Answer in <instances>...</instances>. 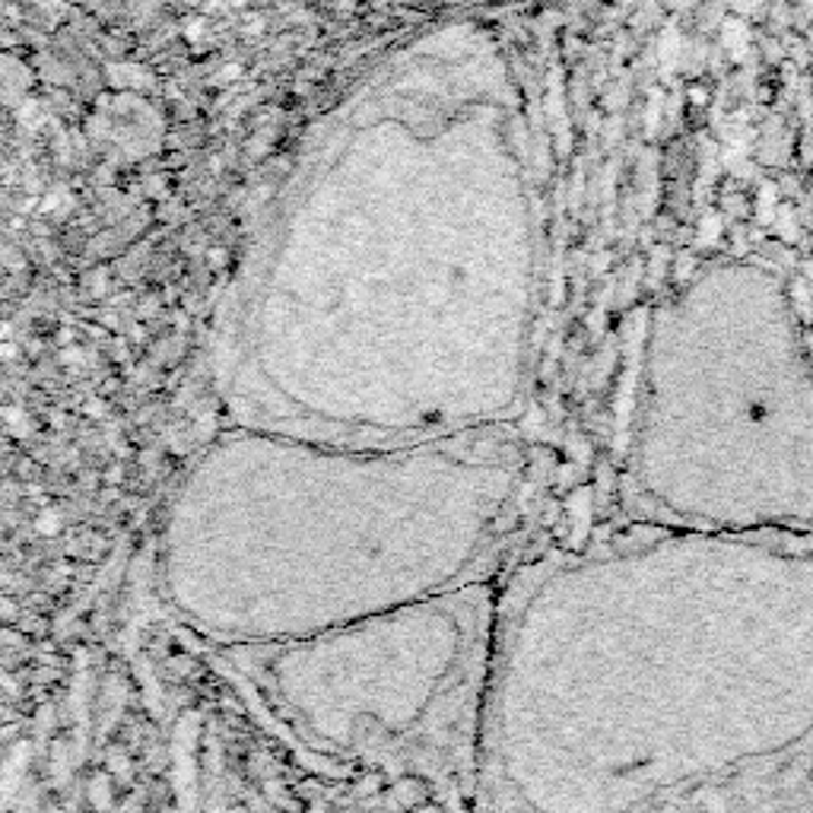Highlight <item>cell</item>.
I'll return each mask as SVG.
<instances>
[{
    "label": "cell",
    "instance_id": "obj_1",
    "mask_svg": "<svg viewBox=\"0 0 813 813\" xmlns=\"http://www.w3.org/2000/svg\"><path fill=\"white\" fill-rule=\"evenodd\" d=\"M528 464L508 426L407 445L229 426L166 508L162 601L214 648H245L484 585Z\"/></svg>",
    "mask_w": 813,
    "mask_h": 813
},
{
    "label": "cell",
    "instance_id": "obj_2",
    "mask_svg": "<svg viewBox=\"0 0 813 813\" xmlns=\"http://www.w3.org/2000/svg\"><path fill=\"white\" fill-rule=\"evenodd\" d=\"M496 597L486 585L270 645L222 648L251 718L330 782L474 804Z\"/></svg>",
    "mask_w": 813,
    "mask_h": 813
}]
</instances>
